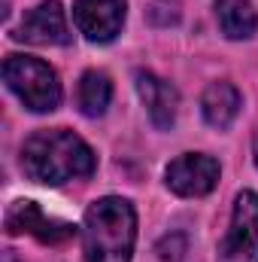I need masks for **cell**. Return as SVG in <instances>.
I'll return each mask as SVG.
<instances>
[{"label": "cell", "mask_w": 258, "mask_h": 262, "mask_svg": "<svg viewBox=\"0 0 258 262\" xmlns=\"http://www.w3.org/2000/svg\"><path fill=\"white\" fill-rule=\"evenodd\" d=\"M91 146L67 128H43L31 134L21 146V168L31 180L43 186H64L94 174Z\"/></svg>", "instance_id": "1"}, {"label": "cell", "mask_w": 258, "mask_h": 262, "mask_svg": "<svg viewBox=\"0 0 258 262\" xmlns=\"http://www.w3.org/2000/svg\"><path fill=\"white\" fill-rule=\"evenodd\" d=\"M137 244V210L128 198L107 195L88 204L82 220L85 262H131Z\"/></svg>", "instance_id": "2"}, {"label": "cell", "mask_w": 258, "mask_h": 262, "mask_svg": "<svg viewBox=\"0 0 258 262\" xmlns=\"http://www.w3.org/2000/svg\"><path fill=\"white\" fill-rule=\"evenodd\" d=\"M3 82L31 113H52L61 104V82L55 67L34 55H6Z\"/></svg>", "instance_id": "3"}, {"label": "cell", "mask_w": 258, "mask_h": 262, "mask_svg": "<svg viewBox=\"0 0 258 262\" xmlns=\"http://www.w3.org/2000/svg\"><path fill=\"white\" fill-rule=\"evenodd\" d=\"M216 262H258V192L243 189L234 198L231 226L219 244Z\"/></svg>", "instance_id": "4"}, {"label": "cell", "mask_w": 258, "mask_h": 262, "mask_svg": "<svg viewBox=\"0 0 258 262\" xmlns=\"http://www.w3.org/2000/svg\"><path fill=\"white\" fill-rule=\"evenodd\" d=\"M219 162L207 152H186L179 159H173L164 171V180H167V189L176 192L183 198H200L207 192L216 189L219 183Z\"/></svg>", "instance_id": "5"}, {"label": "cell", "mask_w": 258, "mask_h": 262, "mask_svg": "<svg viewBox=\"0 0 258 262\" xmlns=\"http://www.w3.org/2000/svg\"><path fill=\"white\" fill-rule=\"evenodd\" d=\"M6 232L9 235H34L43 244H64L76 235V226L43 213L37 201L21 198V201H12L6 210Z\"/></svg>", "instance_id": "6"}, {"label": "cell", "mask_w": 258, "mask_h": 262, "mask_svg": "<svg viewBox=\"0 0 258 262\" xmlns=\"http://www.w3.org/2000/svg\"><path fill=\"white\" fill-rule=\"evenodd\" d=\"M125 0H76L73 21L88 43H113L125 28Z\"/></svg>", "instance_id": "7"}, {"label": "cell", "mask_w": 258, "mask_h": 262, "mask_svg": "<svg viewBox=\"0 0 258 262\" xmlns=\"http://www.w3.org/2000/svg\"><path fill=\"white\" fill-rule=\"evenodd\" d=\"M15 40L31 43V46H67L70 28H67L64 6L58 0H43L40 6H34L18 25Z\"/></svg>", "instance_id": "8"}, {"label": "cell", "mask_w": 258, "mask_h": 262, "mask_svg": "<svg viewBox=\"0 0 258 262\" xmlns=\"http://www.w3.org/2000/svg\"><path fill=\"white\" fill-rule=\"evenodd\" d=\"M137 92H140V101L146 104L152 125L161 131L173 128L176 113H179V92L167 79H161L149 70H137Z\"/></svg>", "instance_id": "9"}, {"label": "cell", "mask_w": 258, "mask_h": 262, "mask_svg": "<svg viewBox=\"0 0 258 262\" xmlns=\"http://www.w3.org/2000/svg\"><path fill=\"white\" fill-rule=\"evenodd\" d=\"M240 107H243V98H240L237 85L228 82V79L210 82L207 92H203V98H200V113H203L207 125H213V128H219V131L231 128V122L237 119Z\"/></svg>", "instance_id": "10"}, {"label": "cell", "mask_w": 258, "mask_h": 262, "mask_svg": "<svg viewBox=\"0 0 258 262\" xmlns=\"http://www.w3.org/2000/svg\"><path fill=\"white\" fill-rule=\"evenodd\" d=\"M216 18L228 40H249L258 28L252 0H216Z\"/></svg>", "instance_id": "11"}, {"label": "cell", "mask_w": 258, "mask_h": 262, "mask_svg": "<svg viewBox=\"0 0 258 262\" xmlns=\"http://www.w3.org/2000/svg\"><path fill=\"white\" fill-rule=\"evenodd\" d=\"M113 101V82L104 70H85L82 79H79V89H76V104H79V113L88 116V119H97L107 113Z\"/></svg>", "instance_id": "12"}, {"label": "cell", "mask_w": 258, "mask_h": 262, "mask_svg": "<svg viewBox=\"0 0 258 262\" xmlns=\"http://www.w3.org/2000/svg\"><path fill=\"white\" fill-rule=\"evenodd\" d=\"M255 165H258V140H255Z\"/></svg>", "instance_id": "13"}]
</instances>
